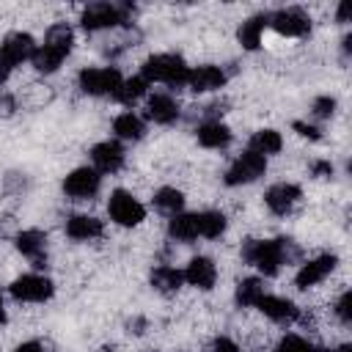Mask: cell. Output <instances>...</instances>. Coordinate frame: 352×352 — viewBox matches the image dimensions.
<instances>
[{"label": "cell", "instance_id": "obj_40", "mask_svg": "<svg viewBox=\"0 0 352 352\" xmlns=\"http://www.w3.org/2000/svg\"><path fill=\"white\" fill-rule=\"evenodd\" d=\"M346 16H349V3H341L338 6V22H346Z\"/></svg>", "mask_w": 352, "mask_h": 352}, {"label": "cell", "instance_id": "obj_28", "mask_svg": "<svg viewBox=\"0 0 352 352\" xmlns=\"http://www.w3.org/2000/svg\"><path fill=\"white\" fill-rule=\"evenodd\" d=\"M146 88H148V82L138 74V77H129V80H121V85L116 88V94H113V99L116 102H121V104H135L143 94H146Z\"/></svg>", "mask_w": 352, "mask_h": 352}, {"label": "cell", "instance_id": "obj_2", "mask_svg": "<svg viewBox=\"0 0 352 352\" xmlns=\"http://www.w3.org/2000/svg\"><path fill=\"white\" fill-rule=\"evenodd\" d=\"M72 44H74V33H72V28H69L66 22L52 25V28L47 30L44 41L36 47V52H33V58H30L33 66H36V72H41V74L55 72V69L63 63V58L69 55Z\"/></svg>", "mask_w": 352, "mask_h": 352}, {"label": "cell", "instance_id": "obj_6", "mask_svg": "<svg viewBox=\"0 0 352 352\" xmlns=\"http://www.w3.org/2000/svg\"><path fill=\"white\" fill-rule=\"evenodd\" d=\"M121 80L124 77L116 66H91V69H82L80 77H77L80 88L91 96H107V94L113 96L116 88L121 85Z\"/></svg>", "mask_w": 352, "mask_h": 352}, {"label": "cell", "instance_id": "obj_33", "mask_svg": "<svg viewBox=\"0 0 352 352\" xmlns=\"http://www.w3.org/2000/svg\"><path fill=\"white\" fill-rule=\"evenodd\" d=\"M333 113H336V99H333V96H319V99H314V116L330 118Z\"/></svg>", "mask_w": 352, "mask_h": 352}, {"label": "cell", "instance_id": "obj_34", "mask_svg": "<svg viewBox=\"0 0 352 352\" xmlns=\"http://www.w3.org/2000/svg\"><path fill=\"white\" fill-rule=\"evenodd\" d=\"M292 126H294V132H297V135H302V138H308V140H319V138H322V132H319L314 124H305V121H294Z\"/></svg>", "mask_w": 352, "mask_h": 352}, {"label": "cell", "instance_id": "obj_18", "mask_svg": "<svg viewBox=\"0 0 352 352\" xmlns=\"http://www.w3.org/2000/svg\"><path fill=\"white\" fill-rule=\"evenodd\" d=\"M16 250L33 261V267H44L47 264V236L36 228L19 231L16 234Z\"/></svg>", "mask_w": 352, "mask_h": 352}, {"label": "cell", "instance_id": "obj_35", "mask_svg": "<svg viewBox=\"0 0 352 352\" xmlns=\"http://www.w3.org/2000/svg\"><path fill=\"white\" fill-rule=\"evenodd\" d=\"M311 173L319 176V179H327V176H333V165H330L327 160H316V162L311 165Z\"/></svg>", "mask_w": 352, "mask_h": 352}, {"label": "cell", "instance_id": "obj_23", "mask_svg": "<svg viewBox=\"0 0 352 352\" xmlns=\"http://www.w3.org/2000/svg\"><path fill=\"white\" fill-rule=\"evenodd\" d=\"M113 132L121 140H140L143 132H146V124H143L140 116H135L132 110H126V113H121V116L113 118Z\"/></svg>", "mask_w": 352, "mask_h": 352}, {"label": "cell", "instance_id": "obj_4", "mask_svg": "<svg viewBox=\"0 0 352 352\" xmlns=\"http://www.w3.org/2000/svg\"><path fill=\"white\" fill-rule=\"evenodd\" d=\"M129 14H132V8H129L126 3H91V6L82 11L80 22H82L85 30L94 33V30L126 25V22H129Z\"/></svg>", "mask_w": 352, "mask_h": 352}, {"label": "cell", "instance_id": "obj_41", "mask_svg": "<svg viewBox=\"0 0 352 352\" xmlns=\"http://www.w3.org/2000/svg\"><path fill=\"white\" fill-rule=\"evenodd\" d=\"M0 324H6V305H3V297H0Z\"/></svg>", "mask_w": 352, "mask_h": 352}, {"label": "cell", "instance_id": "obj_37", "mask_svg": "<svg viewBox=\"0 0 352 352\" xmlns=\"http://www.w3.org/2000/svg\"><path fill=\"white\" fill-rule=\"evenodd\" d=\"M214 352H239V346L231 341V338H226V336H220L217 341H214Z\"/></svg>", "mask_w": 352, "mask_h": 352}, {"label": "cell", "instance_id": "obj_17", "mask_svg": "<svg viewBox=\"0 0 352 352\" xmlns=\"http://www.w3.org/2000/svg\"><path fill=\"white\" fill-rule=\"evenodd\" d=\"M256 308L267 316V319H272V322H278V324H286V322H294L297 316H300V308L292 302V300H286V297H275V294H261V300L256 302Z\"/></svg>", "mask_w": 352, "mask_h": 352}, {"label": "cell", "instance_id": "obj_24", "mask_svg": "<svg viewBox=\"0 0 352 352\" xmlns=\"http://www.w3.org/2000/svg\"><path fill=\"white\" fill-rule=\"evenodd\" d=\"M168 234H170L176 242H195V239H198V223H195V214H187V212L173 214L170 223H168Z\"/></svg>", "mask_w": 352, "mask_h": 352}, {"label": "cell", "instance_id": "obj_20", "mask_svg": "<svg viewBox=\"0 0 352 352\" xmlns=\"http://www.w3.org/2000/svg\"><path fill=\"white\" fill-rule=\"evenodd\" d=\"M102 220H96L94 214H72L66 220V236L77 239V242H91L96 236H102Z\"/></svg>", "mask_w": 352, "mask_h": 352}, {"label": "cell", "instance_id": "obj_42", "mask_svg": "<svg viewBox=\"0 0 352 352\" xmlns=\"http://www.w3.org/2000/svg\"><path fill=\"white\" fill-rule=\"evenodd\" d=\"M333 352H352V346H349V344H344V346H338V349H333Z\"/></svg>", "mask_w": 352, "mask_h": 352}, {"label": "cell", "instance_id": "obj_27", "mask_svg": "<svg viewBox=\"0 0 352 352\" xmlns=\"http://www.w3.org/2000/svg\"><path fill=\"white\" fill-rule=\"evenodd\" d=\"M280 148H283V138H280V132H275V129H258V132H253V138H250V151H256V154H261V157L278 154Z\"/></svg>", "mask_w": 352, "mask_h": 352}, {"label": "cell", "instance_id": "obj_12", "mask_svg": "<svg viewBox=\"0 0 352 352\" xmlns=\"http://www.w3.org/2000/svg\"><path fill=\"white\" fill-rule=\"evenodd\" d=\"M302 198V190L297 187V184H292V182H278V184H272L267 192H264V204H267V209L272 212V214H289L294 206H297V201Z\"/></svg>", "mask_w": 352, "mask_h": 352}, {"label": "cell", "instance_id": "obj_13", "mask_svg": "<svg viewBox=\"0 0 352 352\" xmlns=\"http://www.w3.org/2000/svg\"><path fill=\"white\" fill-rule=\"evenodd\" d=\"M33 52H36V44H33L30 33H22V30L8 33V36L3 38V44H0V58H3L11 69L19 66V63H25V60H30Z\"/></svg>", "mask_w": 352, "mask_h": 352}, {"label": "cell", "instance_id": "obj_31", "mask_svg": "<svg viewBox=\"0 0 352 352\" xmlns=\"http://www.w3.org/2000/svg\"><path fill=\"white\" fill-rule=\"evenodd\" d=\"M275 352H319V346H314V344H311L308 338H302V336L289 333V336H283V338L278 341Z\"/></svg>", "mask_w": 352, "mask_h": 352}, {"label": "cell", "instance_id": "obj_15", "mask_svg": "<svg viewBox=\"0 0 352 352\" xmlns=\"http://www.w3.org/2000/svg\"><path fill=\"white\" fill-rule=\"evenodd\" d=\"M91 162H94V170H99V173H116V170H121V165H124V148H121V143H116V140L96 143L91 148Z\"/></svg>", "mask_w": 352, "mask_h": 352}, {"label": "cell", "instance_id": "obj_21", "mask_svg": "<svg viewBox=\"0 0 352 352\" xmlns=\"http://www.w3.org/2000/svg\"><path fill=\"white\" fill-rule=\"evenodd\" d=\"M198 143L204 148H226L231 143V129L220 121V118H212V121H204L198 126Z\"/></svg>", "mask_w": 352, "mask_h": 352}, {"label": "cell", "instance_id": "obj_9", "mask_svg": "<svg viewBox=\"0 0 352 352\" xmlns=\"http://www.w3.org/2000/svg\"><path fill=\"white\" fill-rule=\"evenodd\" d=\"M102 184V173L94 168H74L66 179H63V192L74 201H88L99 192Z\"/></svg>", "mask_w": 352, "mask_h": 352}, {"label": "cell", "instance_id": "obj_26", "mask_svg": "<svg viewBox=\"0 0 352 352\" xmlns=\"http://www.w3.org/2000/svg\"><path fill=\"white\" fill-rule=\"evenodd\" d=\"M151 283H154L157 292L173 294V292H179V286L184 283V278H182V270L168 267V264H160V267H154V272H151Z\"/></svg>", "mask_w": 352, "mask_h": 352}, {"label": "cell", "instance_id": "obj_19", "mask_svg": "<svg viewBox=\"0 0 352 352\" xmlns=\"http://www.w3.org/2000/svg\"><path fill=\"white\" fill-rule=\"evenodd\" d=\"M146 116L154 124H173L179 118V102L170 94H154L146 102Z\"/></svg>", "mask_w": 352, "mask_h": 352}, {"label": "cell", "instance_id": "obj_1", "mask_svg": "<svg viewBox=\"0 0 352 352\" xmlns=\"http://www.w3.org/2000/svg\"><path fill=\"white\" fill-rule=\"evenodd\" d=\"M294 256L297 248H292L289 239H250L242 248V258L264 275H278V270L289 264Z\"/></svg>", "mask_w": 352, "mask_h": 352}, {"label": "cell", "instance_id": "obj_10", "mask_svg": "<svg viewBox=\"0 0 352 352\" xmlns=\"http://www.w3.org/2000/svg\"><path fill=\"white\" fill-rule=\"evenodd\" d=\"M52 292H55L52 280L44 278V275H36V272L19 275V278L11 283V294H14L16 300H22V302H44V300L52 297Z\"/></svg>", "mask_w": 352, "mask_h": 352}, {"label": "cell", "instance_id": "obj_16", "mask_svg": "<svg viewBox=\"0 0 352 352\" xmlns=\"http://www.w3.org/2000/svg\"><path fill=\"white\" fill-rule=\"evenodd\" d=\"M182 278H184L190 286H195V289H201V292H209V289L214 286V280H217V267H214L212 258L195 256V258H190V264L184 267Z\"/></svg>", "mask_w": 352, "mask_h": 352}, {"label": "cell", "instance_id": "obj_38", "mask_svg": "<svg viewBox=\"0 0 352 352\" xmlns=\"http://www.w3.org/2000/svg\"><path fill=\"white\" fill-rule=\"evenodd\" d=\"M16 352H47V346L38 344V341H25V344L16 346Z\"/></svg>", "mask_w": 352, "mask_h": 352}, {"label": "cell", "instance_id": "obj_25", "mask_svg": "<svg viewBox=\"0 0 352 352\" xmlns=\"http://www.w3.org/2000/svg\"><path fill=\"white\" fill-rule=\"evenodd\" d=\"M195 223H198V236L204 239H217L226 231V214L206 209V212H195Z\"/></svg>", "mask_w": 352, "mask_h": 352}, {"label": "cell", "instance_id": "obj_39", "mask_svg": "<svg viewBox=\"0 0 352 352\" xmlns=\"http://www.w3.org/2000/svg\"><path fill=\"white\" fill-rule=\"evenodd\" d=\"M8 77H11V66H8V63H6L3 58H0V85H3V82H6Z\"/></svg>", "mask_w": 352, "mask_h": 352}, {"label": "cell", "instance_id": "obj_7", "mask_svg": "<svg viewBox=\"0 0 352 352\" xmlns=\"http://www.w3.org/2000/svg\"><path fill=\"white\" fill-rule=\"evenodd\" d=\"M264 170H267V160L261 157V154H256V151H242L231 165H228V170H226V184L228 187H239V184H250V182H256L258 176H264Z\"/></svg>", "mask_w": 352, "mask_h": 352}, {"label": "cell", "instance_id": "obj_14", "mask_svg": "<svg viewBox=\"0 0 352 352\" xmlns=\"http://www.w3.org/2000/svg\"><path fill=\"white\" fill-rule=\"evenodd\" d=\"M190 91L195 94H206V91H217L226 85V72L220 66H212V63H204V66H195L187 72V82H184Z\"/></svg>", "mask_w": 352, "mask_h": 352}, {"label": "cell", "instance_id": "obj_36", "mask_svg": "<svg viewBox=\"0 0 352 352\" xmlns=\"http://www.w3.org/2000/svg\"><path fill=\"white\" fill-rule=\"evenodd\" d=\"M16 110V102L11 94H0V116H11Z\"/></svg>", "mask_w": 352, "mask_h": 352}, {"label": "cell", "instance_id": "obj_11", "mask_svg": "<svg viewBox=\"0 0 352 352\" xmlns=\"http://www.w3.org/2000/svg\"><path fill=\"white\" fill-rule=\"evenodd\" d=\"M336 264H338V258H336L333 253H322V256L305 261V264L297 270V275H294L297 289H302V292H305V289H314L316 283H322V280L336 270Z\"/></svg>", "mask_w": 352, "mask_h": 352}, {"label": "cell", "instance_id": "obj_22", "mask_svg": "<svg viewBox=\"0 0 352 352\" xmlns=\"http://www.w3.org/2000/svg\"><path fill=\"white\" fill-rule=\"evenodd\" d=\"M267 16L270 14H256V16H250V19H245L242 25H239V44L245 47V50H256L258 44H261V36H264V30H267Z\"/></svg>", "mask_w": 352, "mask_h": 352}, {"label": "cell", "instance_id": "obj_8", "mask_svg": "<svg viewBox=\"0 0 352 352\" xmlns=\"http://www.w3.org/2000/svg\"><path fill=\"white\" fill-rule=\"evenodd\" d=\"M267 28H272L280 36H305L311 30V19L302 8H278L267 16Z\"/></svg>", "mask_w": 352, "mask_h": 352}, {"label": "cell", "instance_id": "obj_5", "mask_svg": "<svg viewBox=\"0 0 352 352\" xmlns=\"http://www.w3.org/2000/svg\"><path fill=\"white\" fill-rule=\"evenodd\" d=\"M107 212H110V220H116V223L124 226V228L140 226V223L146 220L143 204H140L129 190H113V192H110V201H107Z\"/></svg>", "mask_w": 352, "mask_h": 352}, {"label": "cell", "instance_id": "obj_3", "mask_svg": "<svg viewBox=\"0 0 352 352\" xmlns=\"http://www.w3.org/2000/svg\"><path fill=\"white\" fill-rule=\"evenodd\" d=\"M187 72H190V66L184 63L182 55H176V52H160V55L146 58V63H143V69H140V77H143L146 82L184 85V82H187Z\"/></svg>", "mask_w": 352, "mask_h": 352}, {"label": "cell", "instance_id": "obj_32", "mask_svg": "<svg viewBox=\"0 0 352 352\" xmlns=\"http://www.w3.org/2000/svg\"><path fill=\"white\" fill-rule=\"evenodd\" d=\"M336 316L341 319V324H349L352 322V292H344L341 297H338V302H336Z\"/></svg>", "mask_w": 352, "mask_h": 352}, {"label": "cell", "instance_id": "obj_29", "mask_svg": "<svg viewBox=\"0 0 352 352\" xmlns=\"http://www.w3.org/2000/svg\"><path fill=\"white\" fill-rule=\"evenodd\" d=\"M154 206L160 209V212H165V214H179L182 212V206H184V195H182V190H176V187H160L157 192H154Z\"/></svg>", "mask_w": 352, "mask_h": 352}, {"label": "cell", "instance_id": "obj_30", "mask_svg": "<svg viewBox=\"0 0 352 352\" xmlns=\"http://www.w3.org/2000/svg\"><path fill=\"white\" fill-rule=\"evenodd\" d=\"M261 294H264V283L258 278H245L236 286V302L242 308H256V302L261 300Z\"/></svg>", "mask_w": 352, "mask_h": 352}]
</instances>
